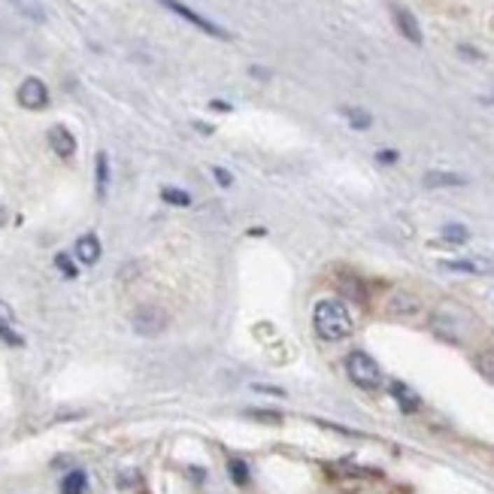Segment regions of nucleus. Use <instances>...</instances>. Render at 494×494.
<instances>
[{"label": "nucleus", "mask_w": 494, "mask_h": 494, "mask_svg": "<svg viewBox=\"0 0 494 494\" xmlns=\"http://www.w3.org/2000/svg\"><path fill=\"white\" fill-rule=\"evenodd\" d=\"M425 185L428 188H464V185H467V176H461V173H449V170H428L425 173Z\"/></svg>", "instance_id": "9b49d317"}, {"label": "nucleus", "mask_w": 494, "mask_h": 494, "mask_svg": "<svg viewBox=\"0 0 494 494\" xmlns=\"http://www.w3.org/2000/svg\"><path fill=\"white\" fill-rule=\"evenodd\" d=\"M477 370H479L482 376H486V379L491 382V386H494V352H491V349L477 355Z\"/></svg>", "instance_id": "6ab92c4d"}, {"label": "nucleus", "mask_w": 494, "mask_h": 494, "mask_svg": "<svg viewBox=\"0 0 494 494\" xmlns=\"http://www.w3.org/2000/svg\"><path fill=\"white\" fill-rule=\"evenodd\" d=\"M18 104L24 109H45L49 106V88H45V82L36 76H27L18 85Z\"/></svg>", "instance_id": "39448f33"}, {"label": "nucleus", "mask_w": 494, "mask_h": 494, "mask_svg": "<svg viewBox=\"0 0 494 494\" xmlns=\"http://www.w3.org/2000/svg\"><path fill=\"white\" fill-rule=\"evenodd\" d=\"M458 52H461V55H467V58H473V61L482 58V55H479L477 49H470V45H458Z\"/></svg>", "instance_id": "cd10ccee"}, {"label": "nucleus", "mask_w": 494, "mask_h": 494, "mask_svg": "<svg viewBox=\"0 0 494 494\" xmlns=\"http://www.w3.org/2000/svg\"><path fill=\"white\" fill-rule=\"evenodd\" d=\"M246 418H255L264 425H282V413H273V409H246Z\"/></svg>", "instance_id": "412c9836"}, {"label": "nucleus", "mask_w": 494, "mask_h": 494, "mask_svg": "<svg viewBox=\"0 0 494 494\" xmlns=\"http://www.w3.org/2000/svg\"><path fill=\"white\" fill-rule=\"evenodd\" d=\"M197 131H200V134H213V127L204 125V122H197Z\"/></svg>", "instance_id": "c756f323"}, {"label": "nucleus", "mask_w": 494, "mask_h": 494, "mask_svg": "<svg viewBox=\"0 0 494 494\" xmlns=\"http://www.w3.org/2000/svg\"><path fill=\"white\" fill-rule=\"evenodd\" d=\"M6 222V213H3V209H0V225H3Z\"/></svg>", "instance_id": "7c9ffc66"}, {"label": "nucleus", "mask_w": 494, "mask_h": 494, "mask_svg": "<svg viewBox=\"0 0 494 494\" xmlns=\"http://www.w3.org/2000/svg\"><path fill=\"white\" fill-rule=\"evenodd\" d=\"M76 261L79 264H88V267H94L100 261V240L97 234H82L76 240Z\"/></svg>", "instance_id": "9d476101"}, {"label": "nucleus", "mask_w": 494, "mask_h": 494, "mask_svg": "<svg viewBox=\"0 0 494 494\" xmlns=\"http://www.w3.org/2000/svg\"><path fill=\"white\" fill-rule=\"evenodd\" d=\"M49 143H52L55 155H61V158H73V155H76V136H73L64 125H55L52 127V131H49Z\"/></svg>", "instance_id": "6e6552de"}, {"label": "nucleus", "mask_w": 494, "mask_h": 494, "mask_svg": "<svg viewBox=\"0 0 494 494\" xmlns=\"http://www.w3.org/2000/svg\"><path fill=\"white\" fill-rule=\"evenodd\" d=\"M88 491V477L85 470H70L61 479V494H85Z\"/></svg>", "instance_id": "ddd939ff"}, {"label": "nucleus", "mask_w": 494, "mask_h": 494, "mask_svg": "<svg viewBox=\"0 0 494 494\" xmlns=\"http://www.w3.org/2000/svg\"><path fill=\"white\" fill-rule=\"evenodd\" d=\"M131 325H134V331L140 337H155V334H161L164 327H167V316H164L161 306L146 304V306H140L131 316Z\"/></svg>", "instance_id": "20e7f679"}, {"label": "nucleus", "mask_w": 494, "mask_h": 494, "mask_svg": "<svg viewBox=\"0 0 494 494\" xmlns=\"http://www.w3.org/2000/svg\"><path fill=\"white\" fill-rule=\"evenodd\" d=\"M213 109H218V113H227V109H231V104H225V100H213V104H209Z\"/></svg>", "instance_id": "c85d7f7f"}, {"label": "nucleus", "mask_w": 494, "mask_h": 494, "mask_svg": "<svg viewBox=\"0 0 494 494\" xmlns=\"http://www.w3.org/2000/svg\"><path fill=\"white\" fill-rule=\"evenodd\" d=\"M249 76H255V79H270V73L264 70V67H249Z\"/></svg>", "instance_id": "bb28decb"}, {"label": "nucleus", "mask_w": 494, "mask_h": 494, "mask_svg": "<svg viewBox=\"0 0 494 494\" xmlns=\"http://www.w3.org/2000/svg\"><path fill=\"white\" fill-rule=\"evenodd\" d=\"M340 288H343L349 297L358 300V304H364V300H367V291H364V285H361L358 279H346V282H340Z\"/></svg>", "instance_id": "4be33fe9"}, {"label": "nucleus", "mask_w": 494, "mask_h": 494, "mask_svg": "<svg viewBox=\"0 0 494 494\" xmlns=\"http://www.w3.org/2000/svg\"><path fill=\"white\" fill-rule=\"evenodd\" d=\"M391 15H395V24H397V31L404 34L409 43H413V45H422V43H425L422 24L416 22V15L409 13L407 6H397V3H395V6H391Z\"/></svg>", "instance_id": "0eeeda50"}, {"label": "nucleus", "mask_w": 494, "mask_h": 494, "mask_svg": "<svg viewBox=\"0 0 494 494\" xmlns=\"http://www.w3.org/2000/svg\"><path fill=\"white\" fill-rule=\"evenodd\" d=\"M443 270L452 273H467V276H486V273H494V261L482 258V255H467V258H452L440 264Z\"/></svg>", "instance_id": "423d86ee"}, {"label": "nucleus", "mask_w": 494, "mask_h": 494, "mask_svg": "<svg viewBox=\"0 0 494 494\" xmlns=\"http://www.w3.org/2000/svg\"><path fill=\"white\" fill-rule=\"evenodd\" d=\"M0 340H3V343H9V346H22L24 340H22V337H18L15 331H13V327H9V325H0Z\"/></svg>", "instance_id": "5701e85b"}, {"label": "nucleus", "mask_w": 494, "mask_h": 494, "mask_svg": "<svg viewBox=\"0 0 494 494\" xmlns=\"http://www.w3.org/2000/svg\"><path fill=\"white\" fill-rule=\"evenodd\" d=\"M161 200L170 206H191V195L182 188H173V185H164L161 188Z\"/></svg>", "instance_id": "2eb2a0df"}, {"label": "nucleus", "mask_w": 494, "mask_h": 494, "mask_svg": "<svg viewBox=\"0 0 494 494\" xmlns=\"http://www.w3.org/2000/svg\"><path fill=\"white\" fill-rule=\"evenodd\" d=\"M346 373H349V379L364 391H376L382 386V370L367 352H349L346 355Z\"/></svg>", "instance_id": "f03ea898"}, {"label": "nucleus", "mask_w": 494, "mask_h": 494, "mask_svg": "<svg viewBox=\"0 0 494 494\" xmlns=\"http://www.w3.org/2000/svg\"><path fill=\"white\" fill-rule=\"evenodd\" d=\"M227 473H231V479L237 486H249V464L243 458H231L227 461Z\"/></svg>", "instance_id": "a211bd4d"}, {"label": "nucleus", "mask_w": 494, "mask_h": 494, "mask_svg": "<svg viewBox=\"0 0 494 494\" xmlns=\"http://www.w3.org/2000/svg\"><path fill=\"white\" fill-rule=\"evenodd\" d=\"M158 3H161V6H167L173 15L185 18L188 24H195L197 31H204V34H209V36H216V40H231V34H227L222 24L209 22V18H204L200 13H195V9H191V6H185V3H179V0H158Z\"/></svg>", "instance_id": "7ed1b4c3"}, {"label": "nucleus", "mask_w": 494, "mask_h": 494, "mask_svg": "<svg viewBox=\"0 0 494 494\" xmlns=\"http://www.w3.org/2000/svg\"><path fill=\"white\" fill-rule=\"evenodd\" d=\"M18 15L31 18V22H45V6L43 0H9Z\"/></svg>", "instance_id": "f8f14e48"}, {"label": "nucleus", "mask_w": 494, "mask_h": 494, "mask_svg": "<svg viewBox=\"0 0 494 494\" xmlns=\"http://www.w3.org/2000/svg\"><path fill=\"white\" fill-rule=\"evenodd\" d=\"M213 176H216V182H218L222 188H231V185H234V176H231V173H227L225 167H213Z\"/></svg>", "instance_id": "b1692460"}, {"label": "nucleus", "mask_w": 494, "mask_h": 494, "mask_svg": "<svg viewBox=\"0 0 494 494\" xmlns=\"http://www.w3.org/2000/svg\"><path fill=\"white\" fill-rule=\"evenodd\" d=\"M443 240L446 243H455V246H464V243H467L470 240V231H467V227H464V225H443Z\"/></svg>", "instance_id": "dca6fc26"}, {"label": "nucleus", "mask_w": 494, "mask_h": 494, "mask_svg": "<svg viewBox=\"0 0 494 494\" xmlns=\"http://www.w3.org/2000/svg\"><path fill=\"white\" fill-rule=\"evenodd\" d=\"M97 195L104 197L106 195V185H109V158H106V152H97Z\"/></svg>", "instance_id": "f3484780"}, {"label": "nucleus", "mask_w": 494, "mask_h": 494, "mask_svg": "<svg viewBox=\"0 0 494 494\" xmlns=\"http://www.w3.org/2000/svg\"><path fill=\"white\" fill-rule=\"evenodd\" d=\"M397 158H400V155H397L395 149H382V152H376V161H379V164H397Z\"/></svg>", "instance_id": "393cba45"}, {"label": "nucleus", "mask_w": 494, "mask_h": 494, "mask_svg": "<svg viewBox=\"0 0 494 494\" xmlns=\"http://www.w3.org/2000/svg\"><path fill=\"white\" fill-rule=\"evenodd\" d=\"M13 316H15V313H13V306H9L6 300L0 297V325H9V322H13Z\"/></svg>", "instance_id": "a878e982"}, {"label": "nucleus", "mask_w": 494, "mask_h": 494, "mask_svg": "<svg viewBox=\"0 0 494 494\" xmlns=\"http://www.w3.org/2000/svg\"><path fill=\"white\" fill-rule=\"evenodd\" d=\"M388 391H391V397L397 400V407L404 409V413H418V409H422V397H418L416 391L407 386V382H397V379H395V382L388 386Z\"/></svg>", "instance_id": "1a4fd4ad"}, {"label": "nucleus", "mask_w": 494, "mask_h": 494, "mask_svg": "<svg viewBox=\"0 0 494 494\" xmlns=\"http://www.w3.org/2000/svg\"><path fill=\"white\" fill-rule=\"evenodd\" d=\"M313 331L322 337L325 343H340L346 337H352L355 322L352 313L346 309L343 300H318L313 306Z\"/></svg>", "instance_id": "f257e3e1"}, {"label": "nucleus", "mask_w": 494, "mask_h": 494, "mask_svg": "<svg viewBox=\"0 0 494 494\" xmlns=\"http://www.w3.org/2000/svg\"><path fill=\"white\" fill-rule=\"evenodd\" d=\"M55 267H58L67 279H76V276H79V267L73 264V258H70L67 252H58V255H55Z\"/></svg>", "instance_id": "aec40b11"}, {"label": "nucleus", "mask_w": 494, "mask_h": 494, "mask_svg": "<svg viewBox=\"0 0 494 494\" xmlns=\"http://www.w3.org/2000/svg\"><path fill=\"white\" fill-rule=\"evenodd\" d=\"M343 115H346V122H349L355 131H367V127L373 125V115L367 113V109H358V106H346Z\"/></svg>", "instance_id": "4468645a"}]
</instances>
